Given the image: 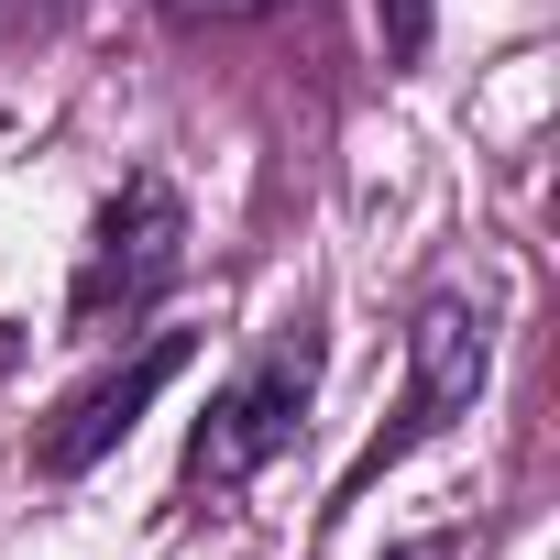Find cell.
Wrapping results in <instances>:
<instances>
[{
  "instance_id": "cell-4",
  "label": "cell",
  "mask_w": 560,
  "mask_h": 560,
  "mask_svg": "<svg viewBox=\"0 0 560 560\" xmlns=\"http://www.w3.org/2000/svg\"><path fill=\"white\" fill-rule=\"evenodd\" d=\"M187 363H198V341H187V330H154L132 363H110L100 385H78V396L34 429V472H45V483H78L89 462H110V451L132 440V418H143V407H154Z\"/></svg>"
},
{
  "instance_id": "cell-3",
  "label": "cell",
  "mask_w": 560,
  "mask_h": 560,
  "mask_svg": "<svg viewBox=\"0 0 560 560\" xmlns=\"http://www.w3.org/2000/svg\"><path fill=\"white\" fill-rule=\"evenodd\" d=\"M483 374H494V330H483V308H472V298H418V319H407V396H396V418L363 440V462L341 472V505H363L407 451L451 440V429L472 418Z\"/></svg>"
},
{
  "instance_id": "cell-7",
  "label": "cell",
  "mask_w": 560,
  "mask_h": 560,
  "mask_svg": "<svg viewBox=\"0 0 560 560\" xmlns=\"http://www.w3.org/2000/svg\"><path fill=\"white\" fill-rule=\"evenodd\" d=\"M396 560H451V538H418V549H396Z\"/></svg>"
},
{
  "instance_id": "cell-1",
  "label": "cell",
  "mask_w": 560,
  "mask_h": 560,
  "mask_svg": "<svg viewBox=\"0 0 560 560\" xmlns=\"http://www.w3.org/2000/svg\"><path fill=\"white\" fill-rule=\"evenodd\" d=\"M308 396H319V330L308 319H287L220 396H209V418L187 429V462H176V494L187 505H220V494H242L275 451H287L298 429H308Z\"/></svg>"
},
{
  "instance_id": "cell-6",
  "label": "cell",
  "mask_w": 560,
  "mask_h": 560,
  "mask_svg": "<svg viewBox=\"0 0 560 560\" xmlns=\"http://www.w3.org/2000/svg\"><path fill=\"white\" fill-rule=\"evenodd\" d=\"M418 45H429V0H396V67H407Z\"/></svg>"
},
{
  "instance_id": "cell-5",
  "label": "cell",
  "mask_w": 560,
  "mask_h": 560,
  "mask_svg": "<svg viewBox=\"0 0 560 560\" xmlns=\"http://www.w3.org/2000/svg\"><path fill=\"white\" fill-rule=\"evenodd\" d=\"M176 23H253V12H275V0H165Z\"/></svg>"
},
{
  "instance_id": "cell-2",
  "label": "cell",
  "mask_w": 560,
  "mask_h": 560,
  "mask_svg": "<svg viewBox=\"0 0 560 560\" xmlns=\"http://www.w3.org/2000/svg\"><path fill=\"white\" fill-rule=\"evenodd\" d=\"M187 275V198L165 176H121V198L100 209L78 287H67V341H121L132 319H154V298Z\"/></svg>"
}]
</instances>
